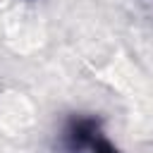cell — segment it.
I'll return each mask as SVG.
<instances>
[{
    "instance_id": "cell-1",
    "label": "cell",
    "mask_w": 153,
    "mask_h": 153,
    "mask_svg": "<svg viewBox=\"0 0 153 153\" xmlns=\"http://www.w3.org/2000/svg\"><path fill=\"white\" fill-rule=\"evenodd\" d=\"M96 136H100L96 117H84V115L81 117H72L62 129V148L67 153L88 151L91 143L96 141Z\"/></svg>"
},
{
    "instance_id": "cell-2",
    "label": "cell",
    "mask_w": 153,
    "mask_h": 153,
    "mask_svg": "<svg viewBox=\"0 0 153 153\" xmlns=\"http://www.w3.org/2000/svg\"><path fill=\"white\" fill-rule=\"evenodd\" d=\"M91 153H120L108 139H103V136H96V141L91 143V148H88Z\"/></svg>"
}]
</instances>
